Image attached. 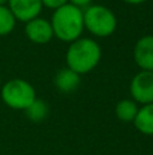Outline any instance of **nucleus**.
Segmentation results:
<instances>
[{"mask_svg": "<svg viewBox=\"0 0 153 155\" xmlns=\"http://www.w3.org/2000/svg\"><path fill=\"white\" fill-rule=\"evenodd\" d=\"M102 59V48L92 37H80L69 44L65 54L67 67L79 75L94 71Z\"/></svg>", "mask_w": 153, "mask_h": 155, "instance_id": "obj_1", "label": "nucleus"}, {"mask_svg": "<svg viewBox=\"0 0 153 155\" xmlns=\"http://www.w3.org/2000/svg\"><path fill=\"white\" fill-rule=\"evenodd\" d=\"M53 34L61 42L70 44L77 38L83 37L84 16L83 10L67 3L65 5L53 11L50 18Z\"/></svg>", "mask_w": 153, "mask_h": 155, "instance_id": "obj_2", "label": "nucleus"}, {"mask_svg": "<svg viewBox=\"0 0 153 155\" xmlns=\"http://www.w3.org/2000/svg\"><path fill=\"white\" fill-rule=\"evenodd\" d=\"M84 30L94 38H107L115 33L118 18L111 8L103 4H91L83 10Z\"/></svg>", "mask_w": 153, "mask_h": 155, "instance_id": "obj_3", "label": "nucleus"}, {"mask_svg": "<svg viewBox=\"0 0 153 155\" xmlns=\"http://www.w3.org/2000/svg\"><path fill=\"white\" fill-rule=\"evenodd\" d=\"M2 99L14 110H26L37 98L34 86L22 78H12L0 87Z\"/></svg>", "mask_w": 153, "mask_h": 155, "instance_id": "obj_4", "label": "nucleus"}, {"mask_svg": "<svg viewBox=\"0 0 153 155\" xmlns=\"http://www.w3.org/2000/svg\"><path fill=\"white\" fill-rule=\"evenodd\" d=\"M130 95L140 105L153 104V71L137 72L130 80Z\"/></svg>", "mask_w": 153, "mask_h": 155, "instance_id": "obj_5", "label": "nucleus"}, {"mask_svg": "<svg viewBox=\"0 0 153 155\" xmlns=\"http://www.w3.org/2000/svg\"><path fill=\"white\" fill-rule=\"evenodd\" d=\"M24 34L27 40L35 45H46L54 38L50 21L41 16L24 23Z\"/></svg>", "mask_w": 153, "mask_h": 155, "instance_id": "obj_6", "label": "nucleus"}, {"mask_svg": "<svg viewBox=\"0 0 153 155\" xmlns=\"http://www.w3.org/2000/svg\"><path fill=\"white\" fill-rule=\"evenodd\" d=\"M7 7L14 14L16 21L26 23L39 16L43 5L41 0H7Z\"/></svg>", "mask_w": 153, "mask_h": 155, "instance_id": "obj_7", "label": "nucleus"}, {"mask_svg": "<svg viewBox=\"0 0 153 155\" xmlns=\"http://www.w3.org/2000/svg\"><path fill=\"white\" fill-rule=\"evenodd\" d=\"M133 59L141 71H153V35H142L133 48Z\"/></svg>", "mask_w": 153, "mask_h": 155, "instance_id": "obj_8", "label": "nucleus"}, {"mask_svg": "<svg viewBox=\"0 0 153 155\" xmlns=\"http://www.w3.org/2000/svg\"><path fill=\"white\" fill-rule=\"evenodd\" d=\"M81 75H79L77 72H75L73 70L65 67L61 68L54 76V86L60 93L64 94H70L73 91H76L79 88L81 83Z\"/></svg>", "mask_w": 153, "mask_h": 155, "instance_id": "obj_9", "label": "nucleus"}, {"mask_svg": "<svg viewBox=\"0 0 153 155\" xmlns=\"http://www.w3.org/2000/svg\"><path fill=\"white\" fill-rule=\"evenodd\" d=\"M136 129L146 136H153V104L141 105L134 121Z\"/></svg>", "mask_w": 153, "mask_h": 155, "instance_id": "obj_10", "label": "nucleus"}, {"mask_svg": "<svg viewBox=\"0 0 153 155\" xmlns=\"http://www.w3.org/2000/svg\"><path fill=\"white\" fill-rule=\"evenodd\" d=\"M138 107H140L138 104L134 102L133 99H121L119 102H117L114 113H115V117L119 121H122L125 124H129L134 121L138 112Z\"/></svg>", "mask_w": 153, "mask_h": 155, "instance_id": "obj_11", "label": "nucleus"}, {"mask_svg": "<svg viewBox=\"0 0 153 155\" xmlns=\"http://www.w3.org/2000/svg\"><path fill=\"white\" fill-rule=\"evenodd\" d=\"M24 112H26V116L30 121H33V123H42L49 114V106L42 99L35 98L34 102Z\"/></svg>", "mask_w": 153, "mask_h": 155, "instance_id": "obj_12", "label": "nucleus"}, {"mask_svg": "<svg viewBox=\"0 0 153 155\" xmlns=\"http://www.w3.org/2000/svg\"><path fill=\"white\" fill-rule=\"evenodd\" d=\"M16 19L7 4L0 5V37L11 34L16 27Z\"/></svg>", "mask_w": 153, "mask_h": 155, "instance_id": "obj_13", "label": "nucleus"}, {"mask_svg": "<svg viewBox=\"0 0 153 155\" xmlns=\"http://www.w3.org/2000/svg\"><path fill=\"white\" fill-rule=\"evenodd\" d=\"M42 2V5L49 10H57V8L65 5L67 3H69V0H41Z\"/></svg>", "mask_w": 153, "mask_h": 155, "instance_id": "obj_14", "label": "nucleus"}, {"mask_svg": "<svg viewBox=\"0 0 153 155\" xmlns=\"http://www.w3.org/2000/svg\"><path fill=\"white\" fill-rule=\"evenodd\" d=\"M69 3L76 5V7L81 8V10H84V8H87L88 5H91L92 3H94V0H69Z\"/></svg>", "mask_w": 153, "mask_h": 155, "instance_id": "obj_15", "label": "nucleus"}, {"mask_svg": "<svg viewBox=\"0 0 153 155\" xmlns=\"http://www.w3.org/2000/svg\"><path fill=\"white\" fill-rule=\"evenodd\" d=\"M122 2L126 3V4H130V5H138V4H142L146 0H122Z\"/></svg>", "mask_w": 153, "mask_h": 155, "instance_id": "obj_16", "label": "nucleus"}, {"mask_svg": "<svg viewBox=\"0 0 153 155\" xmlns=\"http://www.w3.org/2000/svg\"><path fill=\"white\" fill-rule=\"evenodd\" d=\"M2 4H7V0H0V5Z\"/></svg>", "mask_w": 153, "mask_h": 155, "instance_id": "obj_17", "label": "nucleus"}, {"mask_svg": "<svg viewBox=\"0 0 153 155\" xmlns=\"http://www.w3.org/2000/svg\"><path fill=\"white\" fill-rule=\"evenodd\" d=\"M0 87H2V76H0Z\"/></svg>", "mask_w": 153, "mask_h": 155, "instance_id": "obj_18", "label": "nucleus"}]
</instances>
